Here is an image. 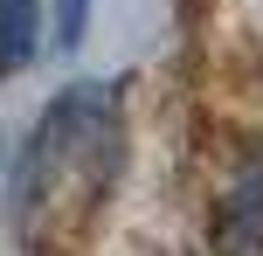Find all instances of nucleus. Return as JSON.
Returning a JSON list of instances; mask_svg holds the SVG:
<instances>
[{"mask_svg": "<svg viewBox=\"0 0 263 256\" xmlns=\"http://www.w3.org/2000/svg\"><path fill=\"white\" fill-rule=\"evenodd\" d=\"M118 173H125V97L111 83H69L21 139V160L7 180L21 249L28 256L77 249V235L97 222Z\"/></svg>", "mask_w": 263, "mask_h": 256, "instance_id": "f257e3e1", "label": "nucleus"}, {"mask_svg": "<svg viewBox=\"0 0 263 256\" xmlns=\"http://www.w3.org/2000/svg\"><path fill=\"white\" fill-rule=\"evenodd\" d=\"M215 249L222 256H263V152L229 180L222 215H215Z\"/></svg>", "mask_w": 263, "mask_h": 256, "instance_id": "f03ea898", "label": "nucleus"}, {"mask_svg": "<svg viewBox=\"0 0 263 256\" xmlns=\"http://www.w3.org/2000/svg\"><path fill=\"white\" fill-rule=\"evenodd\" d=\"M42 49V21H35V0H0V76L28 69Z\"/></svg>", "mask_w": 263, "mask_h": 256, "instance_id": "7ed1b4c3", "label": "nucleus"}, {"mask_svg": "<svg viewBox=\"0 0 263 256\" xmlns=\"http://www.w3.org/2000/svg\"><path fill=\"white\" fill-rule=\"evenodd\" d=\"M55 28H63V49H77L90 28V0H55Z\"/></svg>", "mask_w": 263, "mask_h": 256, "instance_id": "20e7f679", "label": "nucleus"}]
</instances>
